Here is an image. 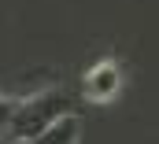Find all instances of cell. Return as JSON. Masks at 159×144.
<instances>
[{"mask_svg":"<svg viewBox=\"0 0 159 144\" xmlns=\"http://www.w3.org/2000/svg\"><path fill=\"white\" fill-rule=\"evenodd\" d=\"M63 115H70V92L59 89V85L41 89V92H34V96H26V100L15 104V115L7 118V129H4V141L22 144L30 137H37V133H44Z\"/></svg>","mask_w":159,"mask_h":144,"instance_id":"obj_1","label":"cell"},{"mask_svg":"<svg viewBox=\"0 0 159 144\" xmlns=\"http://www.w3.org/2000/svg\"><path fill=\"white\" fill-rule=\"evenodd\" d=\"M81 92H85V100H93V104H107V100H115L122 92V67L107 56V59H100V63H93L85 78H81Z\"/></svg>","mask_w":159,"mask_h":144,"instance_id":"obj_2","label":"cell"},{"mask_svg":"<svg viewBox=\"0 0 159 144\" xmlns=\"http://www.w3.org/2000/svg\"><path fill=\"white\" fill-rule=\"evenodd\" d=\"M78 141H81V118L78 115H63L44 133H37V137H30L22 144H78Z\"/></svg>","mask_w":159,"mask_h":144,"instance_id":"obj_3","label":"cell"},{"mask_svg":"<svg viewBox=\"0 0 159 144\" xmlns=\"http://www.w3.org/2000/svg\"><path fill=\"white\" fill-rule=\"evenodd\" d=\"M15 104H19V100H11V96H0V137H4V129H7V118L15 115Z\"/></svg>","mask_w":159,"mask_h":144,"instance_id":"obj_4","label":"cell"}]
</instances>
